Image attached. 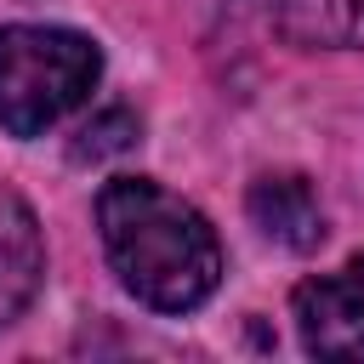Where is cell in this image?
<instances>
[{"instance_id": "6da1fadb", "label": "cell", "mask_w": 364, "mask_h": 364, "mask_svg": "<svg viewBox=\"0 0 364 364\" xmlns=\"http://www.w3.org/2000/svg\"><path fill=\"white\" fill-rule=\"evenodd\" d=\"M97 228L108 267L154 313H193L222 284L216 228L148 176H114L97 193Z\"/></svg>"}, {"instance_id": "7a4b0ae2", "label": "cell", "mask_w": 364, "mask_h": 364, "mask_svg": "<svg viewBox=\"0 0 364 364\" xmlns=\"http://www.w3.org/2000/svg\"><path fill=\"white\" fill-rule=\"evenodd\" d=\"M102 80L97 40L51 23H6L0 28V125L11 136H40L63 114H74Z\"/></svg>"}, {"instance_id": "3957f363", "label": "cell", "mask_w": 364, "mask_h": 364, "mask_svg": "<svg viewBox=\"0 0 364 364\" xmlns=\"http://www.w3.org/2000/svg\"><path fill=\"white\" fill-rule=\"evenodd\" d=\"M290 313H296V336L313 358L364 364V256L296 284Z\"/></svg>"}, {"instance_id": "277c9868", "label": "cell", "mask_w": 364, "mask_h": 364, "mask_svg": "<svg viewBox=\"0 0 364 364\" xmlns=\"http://www.w3.org/2000/svg\"><path fill=\"white\" fill-rule=\"evenodd\" d=\"M250 222L284 245V250H318L324 245V205L301 176H262L250 182Z\"/></svg>"}, {"instance_id": "5b68a950", "label": "cell", "mask_w": 364, "mask_h": 364, "mask_svg": "<svg viewBox=\"0 0 364 364\" xmlns=\"http://www.w3.org/2000/svg\"><path fill=\"white\" fill-rule=\"evenodd\" d=\"M40 273H46V250H40L34 210L11 188H0V324H11L34 301Z\"/></svg>"}, {"instance_id": "8992f818", "label": "cell", "mask_w": 364, "mask_h": 364, "mask_svg": "<svg viewBox=\"0 0 364 364\" xmlns=\"http://www.w3.org/2000/svg\"><path fill=\"white\" fill-rule=\"evenodd\" d=\"M279 28L290 46H307V51H318V46H330V51L358 46L364 51V0H284Z\"/></svg>"}, {"instance_id": "52a82bcc", "label": "cell", "mask_w": 364, "mask_h": 364, "mask_svg": "<svg viewBox=\"0 0 364 364\" xmlns=\"http://www.w3.org/2000/svg\"><path fill=\"white\" fill-rule=\"evenodd\" d=\"M131 142H136V119H131L125 108H108L102 119H91V125L80 131L74 159H108V154H119V148H131Z\"/></svg>"}]
</instances>
